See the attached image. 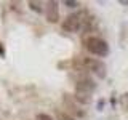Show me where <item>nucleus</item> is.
I'll return each mask as SVG.
<instances>
[{"mask_svg":"<svg viewBox=\"0 0 128 120\" xmlns=\"http://www.w3.org/2000/svg\"><path fill=\"white\" fill-rule=\"evenodd\" d=\"M70 67L74 70H85L90 72V74H94L98 78H104L107 74L106 70V64L99 59L94 58H85V56H78V58H74L70 61Z\"/></svg>","mask_w":128,"mask_h":120,"instance_id":"obj_1","label":"nucleus"},{"mask_svg":"<svg viewBox=\"0 0 128 120\" xmlns=\"http://www.w3.org/2000/svg\"><path fill=\"white\" fill-rule=\"evenodd\" d=\"M93 18L86 10H80L77 13L69 14L62 22V30L66 32H78V30H88L91 27Z\"/></svg>","mask_w":128,"mask_h":120,"instance_id":"obj_2","label":"nucleus"},{"mask_svg":"<svg viewBox=\"0 0 128 120\" xmlns=\"http://www.w3.org/2000/svg\"><path fill=\"white\" fill-rule=\"evenodd\" d=\"M94 90H96V83L88 77V75L82 74L77 80H75V93H74V98L77 99L80 104H90L91 102V96H93Z\"/></svg>","mask_w":128,"mask_h":120,"instance_id":"obj_3","label":"nucleus"},{"mask_svg":"<svg viewBox=\"0 0 128 120\" xmlns=\"http://www.w3.org/2000/svg\"><path fill=\"white\" fill-rule=\"evenodd\" d=\"M83 46L86 48V51H90L94 56H104L109 54V45H107L106 40H102L101 37H96V35H86L83 37Z\"/></svg>","mask_w":128,"mask_h":120,"instance_id":"obj_4","label":"nucleus"},{"mask_svg":"<svg viewBox=\"0 0 128 120\" xmlns=\"http://www.w3.org/2000/svg\"><path fill=\"white\" fill-rule=\"evenodd\" d=\"M62 102H64V107H66V112H67L69 115H72L74 118H82V117H85V110L80 109V106H78L80 102H78L72 94L64 93V94H62Z\"/></svg>","mask_w":128,"mask_h":120,"instance_id":"obj_5","label":"nucleus"},{"mask_svg":"<svg viewBox=\"0 0 128 120\" xmlns=\"http://www.w3.org/2000/svg\"><path fill=\"white\" fill-rule=\"evenodd\" d=\"M45 14H46V21L48 22H51V24L58 22L59 21V6H58V2H54V0L46 2Z\"/></svg>","mask_w":128,"mask_h":120,"instance_id":"obj_6","label":"nucleus"},{"mask_svg":"<svg viewBox=\"0 0 128 120\" xmlns=\"http://www.w3.org/2000/svg\"><path fill=\"white\" fill-rule=\"evenodd\" d=\"M27 6H29L32 11H35V13H42V11H43V8H42V2L29 0V2H27Z\"/></svg>","mask_w":128,"mask_h":120,"instance_id":"obj_7","label":"nucleus"},{"mask_svg":"<svg viewBox=\"0 0 128 120\" xmlns=\"http://www.w3.org/2000/svg\"><path fill=\"white\" fill-rule=\"evenodd\" d=\"M56 118L58 120H77V118L72 117V115H69L67 112H62L61 109H56Z\"/></svg>","mask_w":128,"mask_h":120,"instance_id":"obj_8","label":"nucleus"},{"mask_svg":"<svg viewBox=\"0 0 128 120\" xmlns=\"http://www.w3.org/2000/svg\"><path fill=\"white\" fill-rule=\"evenodd\" d=\"M120 106L123 107L126 112H128V91L126 93H123L122 96H120Z\"/></svg>","mask_w":128,"mask_h":120,"instance_id":"obj_9","label":"nucleus"},{"mask_svg":"<svg viewBox=\"0 0 128 120\" xmlns=\"http://www.w3.org/2000/svg\"><path fill=\"white\" fill-rule=\"evenodd\" d=\"M64 5L69 6V8H75V6H80L78 2H74V0H64Z\"/></svg>","mask_w":128,"mask_h":120,"instance_id":"obj_10","label":"nucleus"},{"mask_svg":"<svg viewBox=\"0 0 128 120\" xmlns=\"http://www.w3.org/2000/svg\"><path fill=\"white\" fill-rule=\"evenodd\" d=\"M37 120H53V118H51L48 114H38L37 115Z\"/></svg>","mask_w":128,"mask_h":120,"instance_id":"obj_11","label":"nucleus"},{"mask_svg":"<svg viewBox=\"0 0 128 120\" xmlns=\"http://www.w3.org/2000/svg\"><path fill=\"white\" fill-rule=\"evenodd\" d=\"M5 54H6V51H5V45L0 42V58H5Z\"/></svg>","mask_w":128,"mask_h":120,"instance_id":"obj_12","label":"nucleus"},{"mask_svg":"<svg viewBox=\"0 0 128 120\" xmlns=\"http://www.w3.org/2000/svg\"><path fill=\"white\" fill-rule=\"evenodd\" d=\"M118 3H120V5H125V6H128V0H118Z\"/></svg>","mask_w":128,"mask_h":120,"instance_id":"obj_13","label":"nucleus"}]
</instances>
